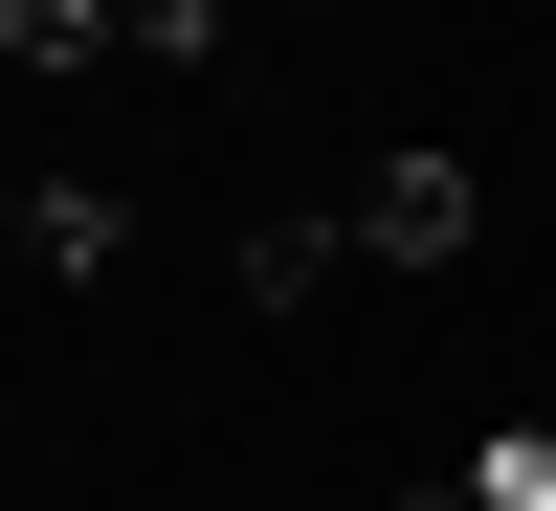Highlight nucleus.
<instances>
[{
	"label": "nucleus",
	"mask_w": 556,
	"mask_h": 511,
	"mask_svg": "<svg viewBox=\"0 0 556 511\" xmlns=\"http://www.w3.org/2000/svg\"><path fill=\"white\" fill-rule=\"evenodd\" d=\"M356 267V201H290V222H245V311H312Z\"/></svg>",
	"instance_id": "20e7f679"
},
{
	"label": "nucleus",
	"mask_w": 556,
	"mask_h": 511,
	"mask_svg": "<svg viewBox=\"0 0 556 511\" xmlns=\"http://www.w3.org/2000/svg\"><path fill=\"white\" fill-rule=\"evenodd\" d=\"M0 245L23 267H134V201L112 178H0Z\"/></svg>",
	"instance_id": "7ed1b4c3"
},
{
	"label": "nucleus",
	"mask_w": 556,
	"mask_h": 511,
	"mask_svg": "<svg viewBox=\"0 0 556 511\" xmlns=\"http://www.w3.org/2000/svg\"><path fill=\"white\" fill-rule=\"evenodd\" d=\"M223 0H0V67H201Z\"/></svg>",
	"instance_id": "f257e3e1"
},
{
	"label": "nucleus",
	"mask_w": 556,
	"mask_h": 511,
	"mask_svg": "<svg viewBox=\"0 0 556 511\" xmlns=\"http://www.w3.org/2000/svg\"><path fill=\"white\" fill-rule=\"evenodd\" d=\"M468 222H490V178L445 156V133H424V156H379V178H356V267H445Z\"/></svg>",
	"instance_id": "f03ea898"
},
{
	"label": "nucleus",
	"mask_w": 556,
	"mask_h": 511,
	"mask_svg": "<svg viewBox=\"0 0 556 511\" xmlns=\"http://www.w3.org/2000/svg\"><path fill=\"white\" fill-rule=\"evenodd\" d=\"M445 511H468V489H445Z\"/></svg>",
	"instance_id": "423d86ee"
},
{
	"label": "nucleus",
	"mask_w": 556,
	"mask_h": 511,
	"mask_svg": "<svg viewBox=\"0 0 556 511\" xmlns=\"http://www.w3.org/2000/svg\"><path fill=\"white\" fill-rule=\"evenodd\" d=\"M445 489H468V511H556V423H490V445H468Z\"/></svg>",
	"instance_id": "39448f33"
}]
</instances>
